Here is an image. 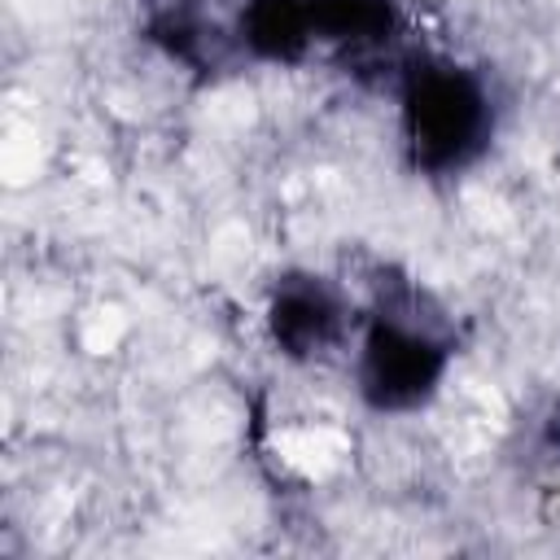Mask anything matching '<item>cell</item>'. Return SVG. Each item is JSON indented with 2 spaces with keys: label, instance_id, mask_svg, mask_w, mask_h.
<instances>
[{
  "label": "cell",
  "instance_id": "6da1fadb",
  "mask_svg": "<svg viewBox=\"0 0 560 560\" xmlns=\"http://www.w3.org/2000/svg\"><path fill=\"white\" fill-rule=\"evenodd\" d=\"M407 136L420 162L459 166L481 149L486 92L455 66H429L407 79Z\"/></svg>",
  "mask_w": 560,
  "mask_h": 560
},
{
  "label": "cell",
  "instance_id": "7a4b0ae2",
  "mask_svg": "<svg viewBox=\"0 0 560 560\" xmlns=\"http://www.w3.org/2000/svg\"><path fill=\"white\" fill-rule=\"evenodd\" d=\"M267 332L293 363H319L341 346L346 306L319 280H284L267 306Z\"/></svg>",
  "mask_w": 560,
  "mask_h": 560
}]
</instances>
